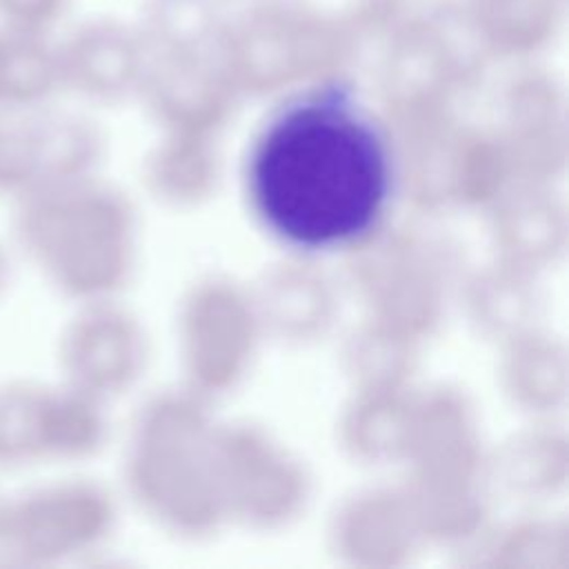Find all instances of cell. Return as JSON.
<instances>
[{
    "instance_id": "5",
    "label": "cell",
    "mask_w": 569,
    "mask_h": 569,
    "mask_svg": "<svg viewBox=\"0 0 569 569\" xmlns=\"http://www.w3.org/2000/svg\"><path fill=\"white\" fill-rule=\"evenodd\" d=\"M89 529L84 493L56 487L7 498L0 553L11 562L42 565L71 551Z\"/></svg>"
},
{
    "instance_id": "1",
    "label": "cell",
    "mask_w": 569,
    "mask_h": 569,
    "mask_svg": "<svg viewBox=\"0 0 569 569\" xmlns=\"http://www.w3.org/2000/svg\"><path fill=\"white\" fill-rule=\"evenodd\" d=\"M247 187L256 216L284 244L349 247L387 213L391 147L356 89L327 76L267 118L251 144Z\"/></svg>"
},
{
    "instance_id": "4",
    "label": "cell",
    "mask_w": 569,
    "mask_h": 569,
    "mask_svg": "<svg viewBox=\"0 0 569 569\" xmlns=\"http://www.w3.org/2000/svg\"><path fill=\"white\" fill-rule=\"evenodd\" d=\"M60 82L87 96H113L144 69L149 47L136 24L93 16L76 24L60 44Z\"/></svg>"
},
{
    "instance_id": "12",
    "label": "cell",
    "mask_w": 569,
    "mask_h": 569,
    "mask_svg": "<svg viewBox=\"0 0 569 569\" xmlns=\"http://www.w3.org/2000/svg\"><path fill=\"white\" fill-rule=\"evenodd\" d=\"M273 2H282V0H231V4L236 9H249V7H262V4H273Z\"/></svg>"
},
{
    "instance_id": "10",
    "label": "cell",
    "mask_w": 569,
    "mask_h": 569,
    "mask_svg": "<svg viewBox=\"0 0 569 569\" xmlns=\"http://www.w3.org/2000/svg\"><path fill=\"white\" fill-rule=\"evenodd\" d=\"M73 0H0V29L49 36L71 11Z\"/></svg>"
},
{
    "instance_id": "13",
    "label": "cell",
    "mask_w": 569,
    "mask_h": 569,
    "mask_svg": "<svg viewBox=\"0 0 569 569\" xmlns=\"http://www.w3.org/2000/svg\"><path fill=\"white\" fill-rule=\"evenodd\" d=\"M4 505H7V498L0 493V540H2V525H4Z\"/></svg>"
},
{
    "instance_id": "11",
    "label": "cell",
    "mask_w": 569,
    "mask_h": 569,
    "mask_svg": "<svg viewBox=\"0 0 569 569\" xmlns=\"http://www.w3.org/2000/svg\"><path fill=\"white\" fill-rule=\"evenodd\" d=\"M11 253L7 251V247L0 242V296L7 291L9 282H11Z\"/></svg>"
},
{
    "instance_id": "3",
    "label": "cell",
    "mask_w": 569,
    "mask_h": 569,
    "mask_svg": "<svg viewBox=\"0 0 569 569\" xmlns=\"http://www.w3.org/2000/svg\"><path fill=\"white\" fill-rule=\"evenodd\" d=\"M84 140L76 120L42 107L0 109V198L20 202L60 187Z\"/></svg>"
},
{
    "instance_id": "6",
    "label": "cell",
    "mask_w": 569,
    "mask_h": 569,
    "mask_svg": "<svg viewBox=\"0 0 569 569\" xmlns=\"http://www.w3.org/2000/svg\"><path fill=\"white\" fill-rule=\"evenodd\" d=\"M233 11L231 0H140L136 27L158 56L216 53Z\"/></svg>"
},
{
    "instance_id": "9",
    "label": "cell",
    "mask_w": 569,
    "mask_h": 569,
    "mask_svg": "<svg viewBox=\"0 0 569 569\" xmlns=\"http://www.w3.org/2000/svg\"><path fill=\"white\" fill-rule=\"evenodd\" d=\"M51 456V391L31 382L0 385V469Z\"/></svg>"
},
{
    "instance_id": "7",
    "label": "cell",
    "mask_w": 569,
    "mask_h": 569,
    "mask_svg": "<svg viewBox=\"0 0 569 569\" xmlns=\"http://www.w3.org/2000/svg\"><path fill=\"white\" fill-rule=\"evenodd\" d=\"M460 18L485 44L522 53L553 40L567 18V0H465Z\"/></svg>"
},
{
    "instance_id": "2",
    "label": "cell",
    "mask_w": 569,
    "mask_h": 569,
    "mask_svg": "<svg viewBox=\"0 0 569 569\" xmlns=\"http://www.w3.org/2000/svg\"><path fill=\"white\" fill-rule=\"evenodd\" d=\"M356 31L340 7L282 0L236 9L216 56L224 69L260 82L329 64L349 47Z\"/></svg>"
},
{
    "instance_id": "8",
    "label": "cell",
    "mask_w": 569,
    "mask_h": 569,
    "mask_svg": "<svg viewBox=\"0 0 569 569\" xmlns=\"http://www.w3.org/2000/svg\"><path fill=\"white\" fill-rule=\"evenodd\" d=\"M58 84V51L49 36L0 29V109L42 107Z\"/></svg>"
}]
</instances>
